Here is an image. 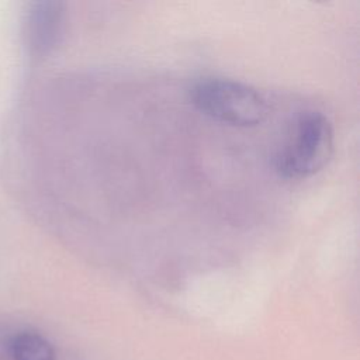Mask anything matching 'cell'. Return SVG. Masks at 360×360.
<instances>
[{"label": "cell", "instance_id": "cell-1", "mask_svg": "<svg viewBox=\"0 0 360 360\" xmlns=\"http://www.w3.org/2000/svg\"><path fill=\"white\" fill-rule=\"evenodd\" d=\"M333 127L319 111L302 112L276 155V170L285 179L309 177L329 162L333 153Z\"/></svg>", "mask_w": 360, "mask_h": 360}, {"label": "cell", "instance_id": "cell-2", "mask_svg": "<svg viewBox=\"0 0 360 360\" xmlns=\"http://www.w3.org/2000/svg\"><path fill=\"white\" fill-rule=\"evenodd\" d=\"M190 98L202 114L233 127L259 125L269 114V104L257 90L229 79L198 80L191 87Z\"/></svg>", "mask_w": 360, "mask_h": 360}, {"label": "cell", "instance_id": "cell-3", "mask_svg": "<svg viewBox=\"0 0 360 360\" xmlns=\"http://www.w3.org/2000/svg\"><path fill=\"white\" fill-rule=\"evenodd\" d=\"M65 11L58 1H35L25 11L24 37L30 51L35 55L49 53L60 41Z\"/></svg>", "mask_w": 360, "mask_h": 360}, {"label": "cell", "instance_id": "cell-4", "mask_svg": "<svg viewBox=\"0 0 360 360\" xmlns=\"http://www.w3.org/2000/svg\"><path fill=\"white\" fill-rule=\"evenodd\" d=\"M10 360H56L53 345L35 330H18L7 339Z\"/></svg>", "mask_w": 360, "mask_h": 360}]
</instances>
